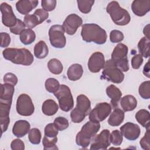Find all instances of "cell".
Returning <instances> with one entry per match:
<instances>
[{"label": "cell", "instance_id": "6da1fadb", "mask_svg": "<svg viewBox=\"0 0 150 150\" xmlns=\"http://www.w3.org/2000/svg\"><path fill=\"white\" fill-rule=\"evenodd\" d=\"M81 36L86 42H94L103 45L106 42L107 35L105 30L96 23H85L81 26Z\"/></svg>", "mask_w": 150, "mask_h": 150}, {"label": "cell", "instance_id": "7a4b0ae2", "mask_svg": "<svg viewBox=\"0 0 150 150\" xmlns=\"http://www.w3.org/2000/svg\"><path fill=\"white\" fill-rule=\"evenodd\" d=\"M2 54L6 60L23 66L30 65L34 60L33 54L25 48H6L3 50Z\"/></svg>", "mask_w": 150, "mask_h": 150}, {"label": "cell", "instance_id": "3957f363", "mask_svg": "<svg viewBox=\"0 0 150 150\" xmlns=\"http://www.w3.org/2000/svg\"><path fill=\"white\" fill-rule=\"evenodd\" d=\"M100 129V122L89 121L84 124L76 137V142L77 145L83 148L88 146L91 139Z\"/></svg>", "mask_w": 150, "mask_h": 150}, {"label": "cell", "instance_id": "277c9868", "mask_svg": "<svg viewBox=\"0 0 150 150\" xmlns=\"http://www.w3.org/2000/svg\"><path fill=\"white\" fill-rule=\"evenodd\" d=\"M91 111V103L88 98L84 95L80 94L77 97L76 107L70 112V117L74 123L82 122L86 116L88 115Z\"/></svg>", "mask_w": 150, "mask_h": 150}, {"label": "cell", "instance_id": "5b68a950", "mask_svg": "<svg viewBox=\"0 0 150 150\" xmlns=\"http://www.w3.org/2000/svg\"><path fill=\"white\" fill-rule=\"evenodd\" d=\"M106 11L110 15L114 23L117 25H126L131 21L129 12L121 8L117 1H113L108 3L106 7Z\"/></svg>", "mask_w": 150, "mask_h": 150}, {"label": "cell", "instance_id": "8992f818", "mask_svg": "<svg viewBox=\"0 0 150 150\" xmlns=\"http://www.w3.org/2000/svg\"><path fill=\"white\" fill-rule=\"evenodd\" d=\"M128 47L121 43L116 45L111 53V60L115 66L122 71H127L129 70L127 54Z\"/></svg>", "mask_w": 150, "mask_h": 150}, {"label": "cell", "instance_id": "52a82bcc", "mask_svg": "<svg viewBox=\"0 0 150 150\" xmlns=\"http://www.w3.org/2000/svg\"><path fill=\"white\" fill-rule=\"evenodd\" d=\"M57 98L60 109L68 112L73 108L74 100L70 88L64 84L60 85L59 90L54 93Z\"/></svg>", "mask_w": 150, "mask_h": 150}, {"label": "cell", "instance_id": "ba28073f", "mask_svg": "<svg viewBox=\"0 0 150 150\" xmlns=\"http://www.w3.org/2000/svg\"><path fill=\"white\" fill-rule=\"evenodd\" d=\"M101 78L114 83L119 84L123 81L124 79V74L110 59L106 61L103 70L102 71Z\"/></svg>", "mask_w": 150, "mask_h": 150}, {"label": "cell", "instance_id": "9c48e42d", "mask_svg": "<svg viewBox=\"0 0 150 150\" xmlns=\"http://www.w3.org/2000/svg\"><path fill=\"white\" fill-rule=\"evenodd\" d=\"M62 25H54L50 28L49 30V40L53 47L61 49L66 46V39Z\"/></svg>", "mask_w": 150, "mask_h": 150}, {"label": "cell", "instance_id": "30bf717a", "mask_svg": "<svg viewBox=\"0 0 150 150\" xmlns=\"http://www.w3.org/2000/svg\"><path fill=\"white\" fill-rule=\"evenodd\" d=\"M17 112L22 116H30L35 111L34 105L29 96L21 94L18 98L16 105Z\"/></svg>", "mask_w": 150, "mask_h": 150}, {"label": "cell", "instance_id": "8fae6325", "mask_svg": "<svg viewBox=\"0 0 150 150\" xmlns=\"http://www.w3.org/2000/svg\"><path fill=\"white\" fill-rule=\"evenodd\" d=\"M112 107L111 105L106 102L100 103L90 111L89 120L92 121L100 122L104 121L110 115Z\"/></svg>", "mask_w": 150, "mask_h": 150}, {"label": "cell", "instance_id": "7c38bea8", "mask_svg": "<svg viewBox=\"0 0 150 150\" xmlns=\"http://www.w3.org/2000/svg\"><path fill=\"white\" fill-rule=\"evenodd\" d=\"M90 149L91 150L106 149L110 145V132L108 129L103 130L91 139Z\"/></svg>", "mask_w": 150, "mask_h": 150}, {"label": "cell", "instance_id": "4fadbf2b", "mask_svg": "<svg viewBox=\"0 0 150 150\" xmlns=\"http://www.w3.org/2000/svg\"><path fill=\"white\" fill-rule=\"evenodd\" d=\"M12 100L0 99V122L1 127V135L5 132L10 122L9 112Z\"/></svg>", "mask_w": 150, "mask_h": 150}, {"label": "cell", "instance_id": "5bb4252c", "mask_svg": "<svg viewBox=\"0 0 150 150\" xmlns=\"http://www.w3.org/2000/svg\"><path fill=\"white\" fill-rule=\"evenodd\" d=\"M82 23L83 20L81 18L75 13H72L67 16L63 23L62 26L67 34L73 35Z\"/></svg>", "mask_w": 150, "mask_h": 150}, {"label": "cell", "instance_id": "9a60e30c", "mask_svg": "<svg viewBox=\"0 0 150 150\" xmlns=\"http://www.w3.org/2000/svg\"><path fill=\"white\" fill-rule=\"evenodd\" d=\"M1 12L2 13V22L4 25L11 28L16 24L18 19L15 16L11 5L6 2L2 3L1 4Z\"/></svg>", "mask_w": 150, "mask_h": 150}, {"label": "cell", "instance_id": "2e32d148", "mask_svg": "<svg viewBox=\"0 0 150 150\" xmlns=\"http://www.w3.org/2000/svg\"><path fill=\"white\" fill-rule=\"evenodd\" d=\"M122 135L128 140L134 141L138 138L141 134L139 127L134 123L128 122L120 127Z\"/></svg>", "mask_w": 150, "mask_h": 150}, {"label": "cell", "instance_id": "e0dca14e", "mask_svg": "<svg viewBox=\"0 0 150 150\" xmlns=\"http://www.w3.org/2000/svg\"><path fill=\"white\" fill-rule=\"evenodd\" d=\"M105 63L104 54L100 52H96L93 53L89 58L87 66L91 72L96 73L99 72L104 67Z\"/></svg>", "mask_w": 150, "mask_h": 150}, {"label": "cell", "instance_id": "ac0fdd59", "mask_svg": "<svg viewBox=\"0 0 150 150\" xmlns=\"http://www.w3.org/2000/svg\"><path fill=\"white\" fill-rule=\"evenodd\" d=\"M133 13L138 16H143L150 10L149 0H135L131 4Z\"/></svg>", "mask_w": 150, "mask_h": 150}, {"label": "cell", "instance_id": "d6986e66", "mask_svg": "<svg viewBox=\"0 0 150 150\" xmlns=\"http://www.w3.org/2000/svg\"><path fill=\"white\" fill-rule=\"evenodd\" d=\"M38 1L21 0L16 3V8L21 14L27 15L38 6Z\"/></svg>", "mask_w": 150, "mask_h": 150}, {"label": "cell", "instance_id": "ffe728a7", "mask_svg": "<svg viewBox=\"0 0 150 150\" xmlns=\"http://www.w3.org/2000/svg\"><path fill=\"white\" fill-rule=\"evenodd\" d=\"M30 125L26 120H18L15 122L12 128L13 134L18 138H21L26 135L29 131Z\"/></svg>", "mask_w": 150, "mask_h": 150}, {"label": "cell", "instance_id": "44dd1931", "mask_svg": "<svg viewBox=\"0 0 150 150\" xmlns=\"http://www.w3.org/2000/svg\"><path fill=\"white\" fill-rule=\"evenodd\" d=\"M106 94L111 99V104L112 107L114 108H117L122 96V93L120 90L115 85L111 84L106 88Z\"/></svg>", "mask_w": 150, "mask_h": 150}, {"label": "cell", "instance_id": "7402d4cb", "mask_svg": "<svg viewBox=\"0 0 150 150\" xmlns=\"http://www.w3.org/2000/svg\"><path fill=\"white\" fill-rule=\"evenodd\" d=\"M120 105L124 111H131L134 110L137 105V100L132 95L124 96L120 100Z\"/></svg>", "mask_w": 150, "mask_h": 150}, {"label": "cell", "instance_id": "603a6c76", "mask_svg": "<svg viewBox=\"0 0 150 150\" xmlns=\"http://www.w3.org/2000/svg\"><path fill=\"white\" fill-rule=\"evenodd\" d=\"M124 112L119 108H115L111 112L108 120V123L112 127L119 126L124 121Z\"/></svg>", "mask_w": 150, "mask_h": 150}, {"label": "cell", "instance_id": "cb8c5ba5", "mask_svg": "<svg viewBox=\"0 0 150 150\" xmlns=\"http://www.w3.org/2000/svg\"><path fill=\"white\" fill-rule=\"evenodd\" d=\"M83 73L82 66L78 63L73 64L71 65L67 71L68 79L71 81H76L79 80Z\"/></svg>", "mask_w": 150, "mask_h": 150}, {"label": "cell", "instance_id": "d4e9b609", "mask_svg": "<svg viewBox=\"0 0 150 150\" xmlns=\"http://www.w3.org/2000/svg\"><path fill=\"white\" fill-rule=\"evenodd\" d=\"M59 106L57 103L52 99L45 100L42 106V112L47 116L54 115L58 111Z\"/></svg>", "mask_w": 150, "mask_h": 150}, {"label": "cell", "instance_id": "484cf974", "mask_svg": "<svg viewBox=\"0 0 150 150\" xmlns=\"http://www.w3.org/2000/svg\"><path fill=\"white\" fill-rule=\"evenodd\" d=\"M135 119L143 127L149 128L150 114L148 111L145 109L139 110L135 114Z\"/></svg>", "mask_w": 150, "mask_h": 150}, {"label": "cell", "instance_id": "4316f807", "mask_svg": "<svg viewBox=\"0 0 150 150\" xmlns=\"http://www.w3.org/2000/svg\"><path fill=\"white\" fill-rule=\"evenodd\" d=\"M49 53V49L46 43L43 40L38 42L34 47V55L39 59L45 58Z\"/></svg>", "mask_w": 150, "mask_h": 150}, {"label": "cell", "instance_id": "83f0119b", "mask_svg": "<svg viewBox=\"0 0 150 150\" xmlns=\"http://www.w3.org/2000/svg\"><path fill=\"white\" fill-rule=\"evenodd\" d=\"M21 42L25 45H29L33 43L36 39V34L31 29H24L19 35Z\"/></svg>", "mask_w": 150, "mask_h": 150}, {"label": "cell", "instance_id": "f1b7e54d", "mask_svg": "<svg viewBox=\"0 0 150 150\" xmlns=\"http://www.w3.org/2000/svg\"><path fill=\"white\" fill-rule=\"evenodd\" d=\"M14 86H15L8 83L1 84V93L0 99L12 100V97L15 91Z\"/></svg>", "mask_w": 150, "mask_h": 150}, {"label": "cell", "instance_id": "f546056e", "mask_svg": "<svg viewBox=\"0 0 150 150\" xmlns=\"http://www.w3.org/2000/svg\"><path fill=\"white\" fill-rule=\"evenodd\" d=\"M149 39L145 37L142 38L138 43V48L140 54L145 58L149 56Z\"/></svg>", "mask_w": 150, "mask_h": 150}, {"label": "cell", "instance_id": "4dcf8cb0", "mask_svg": "<svg viewBox=\"0 0 150 150\" xmlns=\"http://www.w3.org/2000/svg\"><path fill=\"white\" fill-rule=\"evenodd\" d=\"M47 67L50 72L54 74H59L63 70V64L57 59H50L47 63Z\"/></svg>", "mask_w": 150, "mask_h": 150}, {"label": "cell", "instance_id": "1f68e13d", "mask_svg": "<svg viewBox=\"0 0 150 150\" xmlns=\"http://www.w3.org/2000/svg\"><path fill=\"white\" fill-rule=\"evenodd\" d=\"M79 11L83 13H88L91 11V8L94 4L93 0H78L77 1Z\"/></svg>", "mask_w": 150, "mask_h": 150}, {"label": "cell", "instance_id": "d6a6232c", "mask_svg": "<svg viewBox=\"0 0 150 150\" xmlns=\"http://www.w3.org/2000/svg\"><path fill=\"white\" fill-rule=\"evenodd\" d=\"M60 83L57 80L54 78H49L45 81V86L46 90L52 93H56L59 88Z\"/></svg>", "mask_w": 150, "mask_h": 150}, {"label": "cell", "instance_id": "836d02e7", "mask_svg": "<svg viewBox=\"0 0 150 150\" xmlns=\"http://www.w3.org/2000/svg\"><path fill=\"white\" fill-rule=\"evenodd\" d=\"M28 138L30 142L34 145H38L40 142L42 138V134L40 131L36 128H33L29 131Z\"/></svg>", "mask_w": 150, "mask_h": 150}, {"label": "cell", "instance_id": "e575fe53", "mask_svg": "<svg viewBox=\"0 0 150 150\" xmlns=\"http://www.w3.org/2000/svg\"><path fill=\"white\" fill-rule=\"evenodd\" d=\"M139 96L144 99L150 98V81H146L142 83L138 89Z\"/></svg>", "mask_w": 150, "mask_h": 150}, {"label": "cell", "instance_id": "d590c367", "mask_svg": "<svg viewBox=\"0 0 150 150\" xmlns=\"http://www.w3.org/2000/svg\"><path fill=\"white\" fill-rule=\"evenodd\" d=\"M57 141V137L49 138L46 136H44L42 139V144L43 145V149L45 150L47 149H58V148L56 145Z\"/></svg>", "mask_w": 150, "mask_h": 150}, {"label": "cell", "instance_id": "8d00e7d4", "mask_svg": "<svg viewBox=\"0 0 150 150\" xmlns=\"http://www.w3.org/2000/svg\"><path fill=\"white\" fill-rule=\"evenodd\" d=\"M123 140V135L121 131L115 129L112 131L110 134L111 143L114 146H120Z\"/></svg>", "mask_w": 150, "mask_h": 150}, {"label": "cell", "instance_id": "74e56055", "mask_svg": "<svg viewBox=\"0 0 150 150\" xmlns=\"http://www.w3.org/2000/svg\"><path fill=\"white\" fill-rule=\"evenodd\" d=\"M24 23L28 28L32 29L34 28L39 24V21L36 16L34 15H27L24 18Z\"/></svg>", "mask_w": 150, "mask_h": 150}, {"label": "cell", "instance_id": "f35d334b", "mask_svg": "<svg viewBox=\"0 0 150 150\" xmlns=\"http://www.w3.org/2000/svg\"><path fill=\"white\" fill-rule=\"evenodd\" d=\"M53 124L59 131H63L67 129L69 125L67 119L63 117H56L54 120Z\"/></svg>", "mask_w": 150, "mask_h": 150}, {"label": "cell", "instance_id": "ab89813d", "mask_svg": "<svg viewBox=\"0 0 150 150\" xmlns=\"http://www.w3.org/2000/svg\"><path fill=\"white\" fill-rule=\"evenodd\" d=\"M45 135L49 138L57 137L58 134V129L53 123H49L46 125L45 128Z\"/></svg>", "mask_w": 150, "mask_h": 150}, {"label": "cell", "instance_id": "60d3db41", "mask_svg": "<svg viewBox=\"0 0 150 150\" xmlns=\"http://www.w3.org/2000/svg\"><path fill=\"white\" fill-rule=\"evenodd\" d=\"M141 148L145 150L150 149V132L149 128L146 129V132L144 136L141 138L139 141Z\"/></svg>", "mask_w": 150, "mask_h": 150}, {"label": "cell", "instance_id": "b9f144b4", "mask_svg": "<svg viewBox=\"0 0 150 150\" xmlns=\"http://www.w3.org/2000/svg\"><path fill=\"white\" fill-rule=\"evenodd\" d=\"M123 33L118 30H112L110 33V39L112 43H118L124 39Z\"/></svg>", "mask_w": 150, "mask_h": 150}, {"label": "cell", "instance_id": "7bdbcfd3", "mask_svg": "<svg viewBox=\"0 0 150 150\" xmlns=\"http://www.w3.org/2000/svg\"><path fill=\"white\" fill-rule=\"evenodd\" d=\"M56 4L57 2L55 0H42L41 6L43 10L46 12H50L54 9Z\"/></svg>", "mask_w": 150, "mask_h": 150}, {"label": "cell", "instance_id": "ee69618b", "mask_svg": "<svg viewBox=\"0 0 150 150\" xmlns=\"http://www.w3.org/2000/svg\"><path fill=\"white\" fill-rule=\"evenodd\" d=\"M26 25L24 23V22H22L21 19H18L16 24L12 28H9L10 31L11 33L15 34V35H20L21 33L25 29Z\"/></svg>", "mask_w": 150, "mask_h": 150}, {"label": "cell", "instance_id": "f6af8a7d", "mask_svg": "<svg viewBox=\"0 0 150 150\" xmlns=\"http://www.w3.org/2000/svg\"><path fill=\"white\" fill-rule=\"evenodd\" d=\"M33 14L38 18L39 23L41 24L45 21H46L49 17V13L45 11L42 9H38L34 12Z\"/></svg>", "mask_w": 150, "mask_h": 150}, {"label": "cell", "instance_id": "bcb514c9", "mask_svg": "<svg viewBox=\"0 0 150 150\" xmlns=\"http://www.w3.org/2000/svg\"><path fill=\"white\" fill-rule=\"evenodd\" d=\"M142 56L140 54H137L134 56L131 59V66L134 69H139L143 63Z\"/></svg>", "mask_w": 150, "mask_h": 150}, {"label": "cell", "instance_id": "7dc6e473", "mask_svg": "<svg viewBox=\"0 0 150 150\" xmlns=\"http://www.w3.org/2000/svg\"><path fill=\"white\" fill-rule=\"evenodd\" d=\"M4 83L10 84L15 86L18 83V78L15 74L12 73H8L4 76Z\"/></svg>", "mask_w": 150, "mask_h": 150}, {"label": "cell", "instance_id": "c3c4849f", "mask_svg": "<svg viewBox=\"0 0 150 150\" xmlns=\"http://www.w3.org/2000/svg\"><path fill=\"white\" fill-rule=\"evenodd\" d=\"M11 148L12 150H23L25 149V144L22 140L15 139L11 144Z\"/></svg>", "mask_w": 150, "mask_h": 150}, {"label": "cell", "instance_id": "681fc988", "mask_svg": "<svg viewBox=\"0 0 150 150\" xmlns=\"http://www.w3.org/2000/svg\"><path fill=\"white\" fill-rule=\"evenodd\" d=\"M1 47H8L9 45L11 42V38L9 35L6 32H1Z\"/></svg>", "mask_w": 150, "mask_h": 150}, {"label": "cell", "instance_id": "f907efd6", "mask_svg": "<svg viewBox=\"0 0 150 150\" xmlns=\"http://www.w3.org/2000/svg\"><path fill=\"white\" fill-rule=\"evenodd\" d=\"M149 62H148L145 65L143 70V73L145 76H146L147 77H149Z\"/></svg>", "mask_w": 150, "mask_h": 150}, {"label": "cell", "instance_id": "816d5d0a", "mask_svg": "<svg viewBox=\"0 0 150 150\" xmlns=\"http://www.w3.org/2000/svg\"><path fill=\"white\" fill-rule=\"evenodd\" d=\"M149 25H147L144 29L143 30V33L144 34V35L145 36V38H146L147 39H149Z\"/></svg>", "mask_w": 150, "mask_h": 150}]
</instances>
